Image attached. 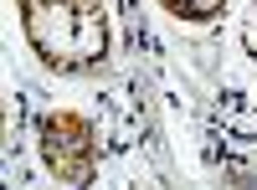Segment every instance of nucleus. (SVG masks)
Listing matches in <instances>:
<instances>
[{"label":"nucleus","mask_w":257,"mask_h":190,"mask_svg":"<svg viewBox=\"0 0 257 190\" xmlns=\"http://www.w3.org/2000/svg\"><path fill=\"white\" fill-rule=\"evenodd\" d=\"M36 57L57 72L98 67L108 52V21L98 0H16Z\"/></svg>","instance_id":"1"},{"label":"nucleus","mask_w":257,"mask_h":190,"mask_svg":"<svg viewBox=\"0 0 257 190\" xmlns=\"http://www.w3.org/2000/svg\"><path fill=\"white\" fill-rule=\"evenodd\" d=\"M93 154H98L93 123L82 113H47L41 118V159L67 190L93 180Z\"/></svg>","instance_id":"2"},{"label":"nucleus","mask_w":257,"mask_h":190,"mask_svg":"<svg viewBox=\"0 0 257 190\" xmlns=\"http://www.w3.org/2000/svg\"><path fill=\"white\" fill-rule=\"evenodd\" d=\"M226 0H165V11H175L180 21H211V16H221Z\"/></svg>","instance_id":"3"},{"label":"nucleus","mask_w":257,"mask_h":190,"mask_svg":"<svg viewBox=\"0 0 257 190\" xmlns=\"http://www.w3.org/2000/svg\"><path fill=\"white\" fill-rule=\"evenodd\" d=\"M247 52L257 57V6H252V16H247Z\"/></svg>","instance_id":"4"}]
</instances>
